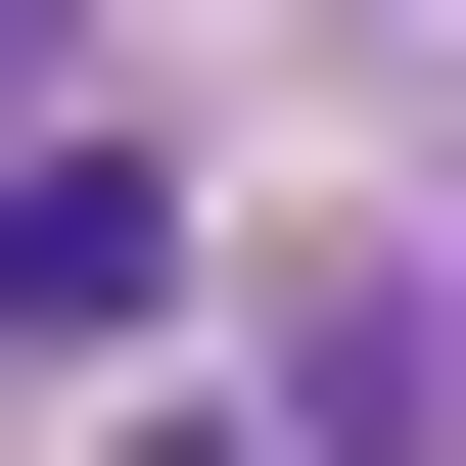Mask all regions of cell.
<instances>
[{
    "label": "cell",
    "instance_id": "1",
    "mask_svg": "<svg viewBox=\"0 0 466 466\" xmlns=\"http://www.w3.org/2000/svg\"><path fill=\"white\" fill-rule=\"evenodd\" d=\"M466 420V280H420V233H280V466H420Z\"/></svg>",
    "mask_w": 466,
    "mask_h": 466
},
{
    "label": "cell",
    "instance_id": "2",
    "mask_svg": "<svg viewBox=\"0 0 466 466\" xmlns=\"http://www.w3.org/2000/svg\"><path fill=\"white\" fill-rule=\"evenodd\" d=\"M0 327H187V187L140 140H0Z\"/></svg>",
    "mask_w": 466,
    "mask_h": 466
},
{
    "label": "cell",
    "instance_id": "3",
    "mask_svg": "<svg viewBox=\"0 0 466 466\" xmlns=\"http://www.w3.org/2000/svg\"><path fill=\"white\" fill-rule=\"evenodd\" d=\"M0 140H94V0H0Z\"/></svg>",
    "mask_w": 466,
    "mask_h": 466
}]
</instances>
